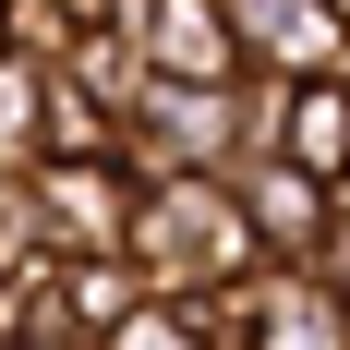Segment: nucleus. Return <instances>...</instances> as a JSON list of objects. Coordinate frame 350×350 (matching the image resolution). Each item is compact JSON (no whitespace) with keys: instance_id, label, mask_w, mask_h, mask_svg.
I'll list each match as a JSON object with an SVG mask.
<instances>
[{"instance_id":"obj_1","label":"nucleus","mask_w":350,"mask_h":350,"mask_svg":"<svg viewBox=\"0 0 350 350\" xmlns=\"http://www.w3.org/2000/svg\"><path fill=\"white\" fill-rule=\"evenodd\" d=\"M133 254H145V278H157V290H230V278H254V266H266V242H254L242 181H230V170L145 181V206H133Z\"/></svg>"},{"instance_id":"obj_2","label":"nucleus","mask_w":350,"mask_h":350,"mask_svg":"<svg viewBox=\"0 0 350 350\" xmlns=\"http://www.w3.org/2000/svg\"><path fill=\"white\" fill-rule=\"evenodd\" d=\"M230 157H242V109H230V85H170V72H157V97L121 121V170H133V181L230 170Z\"/></svg>"},{"instance_id":"obj_3","label":"nucleus","mask_w":350,"mask_h":350,"mask_svg":"<svg viewBox=\"0 0 350 350\" xmlns=\"http://www.w3.org/2000/svg\"><path fill=\"white\" fill-rule=\"evenodd\" d=\"M230 181H242V217H254V242L278 254V266H314V254L338 242V181H326V170H302L290 145L230 157Z\"/></svg>"},{"instance_id":"obj_4","label":"nucleus","mask_w":350,"mask_h":350,"mask_svg":"<svg viewBox=\"0 0 350 350\" xmlns=\"http://www.w3.org/2000/svg\"><path fill=\"white\" fill-rule=\"evenodd\" d=\"M145 181L121 157H36V217H49V254H121L133 242Z\"/></svg>"},{"instance_id":"obj_5","label":"nucleus","mask_w":350,"mask_h":350,"mask_svg":"<svg viewBox=\"0 0 350 350\" xmlns=\"http://www.w3.org/2000/svg\"><path fill=\"white\" fill-rule=\"evenodd\" d=\"M254 350H350V302L326 266H254Z\"/></svg>"},{"instance_id":"obj_6","label":"nucleus","mask_w":350,"mask_h":350,"mask_svg":"<svg viewBox=\"0 0 350 350\" xmlns=\"http://www.w3.org/2000/svg\"><path fill=\"white\" fill-rule=\"evenodd\" d=\"M133 36H145V61L170 72V85H230V72H242V25H230V0H157Z\"/></svg>"},{"instance_id":"obj_7","label":"nucleus","mask_w":350,"mask_h":350,"mask_svg":"<svg viewBox=\"0 0 350 350\" xmlns=\"http://www.w3.org/2000/svg\"><path fill=\"white\" fill-rule=\"evenodd\" d=\"M49 278H61V314L85 326V338H121V326L157 302V278H145V254H133V242H121V254H61Z\"/></svg>"},{"instance_id":"obj_8","label":"nucleus","mask_w":350,"mask_h":350,"mask_svg":"<svg viewBox=\"0 0 350 350\" xmlns=\"http://www.w3.org/2000/svg\"><path fill=\"white\" fill-rule=\"evenodd\" d=\"M72 85H85V97H109V109H121V121H133V109L145 97H157V61H145V36L133 25H85V36H72Z\"/></svg>"},{"instance_id":"obj_9","label":"nucleus","mask_w":350,"mask_h":350,"mask_svg":"<svg viewBox=\"0 0 350 350\" xmlns=\"http://www.w3.org/2000/svg\"><path fill=\"white\" fill-rule=\"evenodd\" d=\"M290 157H302V170H326L338 181L350 170V72H314V85H290Z\"/></svg>"},{"instance_id":"obj_10","label":"nucleus","mask_w":350,"mask_h":350,"mask_svg":"<svg viewBox=\"0 0 350 350\" xmlns=\"http://www.w3.org/2000/svg\"><path fill=\"white\" fill-rule=\"evenodd\" d=\"M0 157H12V170L49 157V72L36 61H0Z\"/></svg>"},{"instance_id":"obj_11","label":"nucleus","mask_w":350,"mask_h":350,"mask_svg":"<svg viewBox=\"0 0 350 350\" xmlns=\"http://www.w3.org/2000/svg\"><path fill=\"white\" fill-rule=\"evenodd\" d=\"M0 36H12V61L61 72V61H72V36H85V12H61V0H0Z\"/></svg>"},{"instance_id":"obj_12","label":"nucleus","mask_w":350,"mask_h":350,"mask_svg":"<svg viewBox=\"0 0 350 350\" xmlns=\"http://www.w3.org/2000/svg\"><path fill=\"white\" fill-rule=\"evenodd\" d=\"M97 350H206V338H193V314H181V302H145V314L121 326V338H97Z\"/></svg>"},{"instance_id":"obj_13","label":"nucleus","mask_w":350,"mask_h":350,"mask_svg":"<svg viewBox=\"0 0 350 350\" xmlns=\"http://www.w3.org/2000/svg\"><path fill=\"white\" fill-rule=\"evenodd\" d=\"M338 217H350V170H338Z\"/></svg>"},{"instance_id":"obj_14","label":"nucleus","mask_w":350,"mask_h":350,"mask_svg":"<svg viewBox=\"0 0 350 350\" xmlns=\"http://www.w3.org/2000/svg\"><path fill=\"white\" fill-rule=\"evenodd\" d=\"M0 61H12V36H0Z\"/></svg>"}]
</instances>
